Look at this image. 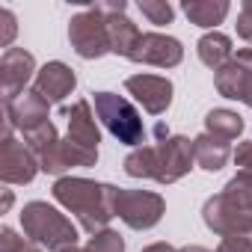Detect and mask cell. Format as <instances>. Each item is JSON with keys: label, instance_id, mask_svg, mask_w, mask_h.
<instances>
[{"label": "cell", "instance_id": "cell-17", "mask_svg": "<svg viewBox=\"0 0 252 252\" xmlns=\"http://www.w3.org/2000/svg\"><path fill=\"white\" fill-rule=\"evenodd\" d=\"M193 152H196V166H202L205 172H220L231 158V143L228 140H220L214 134H199L193 140Z\"/></svg>", "mask_w": 252, "mask_h": 252}, {"label": "cell", "instance_id": "cell-3", "mask_svg": "<svg viewBox=\"0 0 252 252\" xmlns=\"http://www.w3.org/2000/svg\"><path fill=\"white\" fill-rule=\"evenodd\" d=\"M92 110L101 119V125H104V128L122 146L140 149L146 143L143 116H140V110L128 98H125V95H116V92H92Z\"/></svg>", "mask_w": 252, "mask_h": 252}, {"label": "cell", "instance_id": "cell-31", "mask_svg": "<svg viewBox=\"0 0 252 252\" xmlns=\"http://www.w3.org/2000/svg\"><path fill=\"white\" fill-rule=\"evenodd\" d=\"M12 202H15V196H12V190H3V205H0V214H6V211L12 208Z\"/></svg>", "mask_w": 252, "mask_h": 252}, {"label": "cell", "instance_id": "cell-24", "mask_svg": "<svg viewBox=\"0 0 252 252\" xmlns=\"http://www.w3.org/2000/svg\"><path fill=\"white\" fill-rule=\"evenodd\" d=\"M137 9H140L152 24H158V27L172 24V18H175V9H172V3H166V0H140Z\"/></svg>", "mask_w": 252, "mask_h": 252}, {"label": "cell", "instance_id": "cell-18", "mask_svg": "<svg viewBox=\"0 0 252 252\" xmlns=\"http://www.w3.org/2000/svg\"><path fill=\"white\" fill-rule=\"evenodd\" d=\"M196 54H199L202 65H208L214 74H217L222 65H228V63L234 60V48H231V39H228L225 33H217V30L205 33V36L196 42Z\"/></svg>", "mask_w": 252, "mask_h": 252}, {"label": "cell", "instance_id": "cell-13", "mask_svg": "<svg viewBox=\"0 0 252 252\" xmlns=\"http://www.w3.org/2000/svg\"><path fill=\"white\" fill-rule=\"evenodd\" d=\"M48 107H51V104L30 86V89L21 92L15 101L3 104V119L12 125V128H18L21 137H24V134H30V131H36V128H42V125L51 122Z\"/></svg>", "mask_w": 252, "mask_h": 252}, {"label": "cell", "instance_id": "cell-22", "mask_svg": "<svg viewBox=\"0 0 252 252\" xmlns=\"http://www.w3.org/2000/svg\"><path fill=\"white\" fill-rule=\"evenodd\" d=\"M222 193H225L231 202H237V205H243V208L252 211V172L237 169V175L228 178V184L222 187Z\"/></svg>", "mask_w": 252, "mask_h": 252}, {"label": "cell", "instance_id": "cell-23", "mask_svg": "<svg viewBox=\"0 0 252 252\" xmlns=\"http://www.w3.org/2000/svg\"><path fill=\"white\" fill-rule=\"evenodd\" d=\"M83 249L86 252H125V237L113 228H104V231L92 234Z\"/></svg>", "mask_w": 252, "mask_h": 252}, {"label": "cell", "instance_id": "cell-6", "mask_svg": "<svg viewBox=\"0 0 252 252\" xmlns=\"http://www.w3.org/2000/svg\"><path fill=\"white\" fill-rule=\"evenodd\" d=\"M15 128L3 119V137H0V181L3 184H30L39 172V160L24 140H15Z\"/></svg>", "mask_w": 252, "mask_h": 252}, {"label": "cell", "instance_id": "cell-33", "mask_svg": "<svg viewBox=\"0 0 252 252\" xmlns=\"http://www.w3.org/2000/svg\"><path fill=\"white\" fill-rule=\"evenodd\" d=\"M63 252H86V249H80V246H71V249H63Z\"/></svg>", "mask_w": 252, "mask_h": 252}, {"label": "cell", "instance_id": "cell-10", "mask_svg": "<svg viewBox=\"0 0 252 252\" xmlns=\"http://www.w3.org/2000/svg\"><path fill=\"white\" fill-rule=\"evenodd\" d=\"M125 92L134 95V101L149 113V116H160L169 110L172 104V80L160 77V74H131L125 77Z\"/></svg>", "mask_w": 252, "mask_h": 252}, {"label": "cell", "instance_id": "cell-4", "mask_svg": "<svg viewBox=\"0 0 252 252\" xmlns=\"http://www.w3.org/2000/svg\"><path fill=\"white\" fill-rule=\"evenodd\" d=\"M68 42L80 60H101L110 51V33H107V18L98 12V6H86L68 21Z\"/></svg>", "mask_w": 252, "mask_h": 252}, {"label": "cell", "instance_id": "cell-8", "mask_svg": "<svg viewBox=\"0 0 252 252\" xmlns=\"http://www.w3.org/2000/svg\"><path fill=\"white\" fill-rule=\"evenodd\" d=\"M36 57L24 48H9L0 57V92H3V104L15 101L21 92H27L30 80H36Z\"/></svg>", "mask_w": 252, "mask_h": 252}, {"label": "cell", "instance_id": "cell-25", "mask_svg": "<svg viewBox=\"0 0 252 252\" xmlns=\"http://www.w3.org/2000/svg\"><path fill=\"white\" fill-rule=\"evenodd\" d=\"M0 252H42V246L33 243L30 237H21L15 228L3 225L0 228Z\"/></svg>", "mask_w": 252, "mask_h": 252}, {"label": "cell", "instance_id": "cell-32", "mask_svg": "<svg viewBox=\"0 0 252 252\" xmlns=\"http://www.w3.org/2000/svg\"><path fill=\"white\" fill-rule=\"evenodd\" d=\"M178 252H211V249H205V246H196V243H193V246H181Z\"/></svg>", "mask_w": 252, "mask_h": 252}, {"label": "cell", "instance_id": "cell-27", "mask_svg": "<svg viewBox=\"0 0 252 252\" xmlns=\"http://www.w3.org/2000/svg\"><path fill=\"white\" fill-rule=\"evenodd\" d=\"M15 33H18V18H15V12L9 6H3V9H0V48L9 51Z\"/></svg>", "mask_w": 252, "mask_h": 252}, {"label": "cell", "instance_id": "cell-12", "mask_svg": "<svg viewBox=\"0 0 252 252\" xmlns=\"http://www.w3.org/2000/svg\"><path fill=\"white\" fill-rule=\"evenodd\" d=\"M202 220H205V225L214 234L225 237L231 231H240V228L252 225V211L237 205V202H231L225 193H217V196H211L202 205Z\"/></svg>", "mask_w": 252, "mask_h": 252}, {"label": "cell", "instance_id": "cell-19", "mask_svg": "<svg viewBox=\"0 0 252 252\" xmlns=\"http://www.w3.org/2000/svg\"><path fill=\"white\" fill-rule=\"evenodd\" d=\"M181 9L190 18V24H196V27H217V24H222V18L228 15L231 6L225 3V0H184Z\"/></svg>", "mask_w": 252, "mask_h": 252}, {"label": "cell", "instance_id": "cell-1", "mask_svg": "<svg viewBox=\"0 0 252 252\" xmlns=\"http://www.w3.org/2000/svg\"><path fill=\"white\" fill-rule=\"evenodd\" d=\"M51 196L68 214L77 217V225L83 231L98 234V231L110 228V220L116 217L119 187L104 184V181H92V178H80V175H63L51 187Z\"/></svg>", "mask_w": 252, "mask_h": 252}, {"label": "cell", "instance_id": "cell-9", "mask_svg": "<svg viewBox=\"0 0 252 252\" xmlns=\"http://www.w3.org/2000/svg\"><path fill=\"white\" fill-rule=\"evenodd\" d=\"M214 83L222 98L243 101L246 107H252V48L237 51L234 60L214 74Z\"/></svg>", "mask_w": 252, "mask_h": 252}, {"label": "cell", "instance_id": "cell-16", "mask_svg": "<svg viewBox=\"0 0 252 252\" xmlns=\"http://www.w3.org/2000/svg\"><path fill=\"white\" fill-rule=\"evenodd\" d=\"M74 86H77V74H74V68L65 65V63H60V60L45 63V65L39 68L36 80H33V89H36L48 104H60V101H65V98L74 92Z\"/></svg>", "mask_w": 252, "mask_h": 252}, {"label": "cell", "instance_id": "cell-30", "mask_svg": "<svg viewBox=\"0 0 252 252\" xmlns=\"http://www.w3.org/2000/svg\"><path fill=\"white\" fill-rule=\"evenodd\" d=\"M143 252H178V249H175V246H169L166 240H158V243H149Z\"/></svg>", "mask_w": 252, "mask_h": 252}, {"label": "cell", "instance_id": "cell-14", "mask_svg": "<svg viewBox=\"0 0 252 252\" xmlns=\"http://www.w3.org/2000/svg\"><path fill=\"white\" fill-rule=\"evenodd\" d=\"M98 12L107 18V33H110V51L119 54V57H131V51L137 48L140 42V27L125 15V9H128V3L125 0H119V3H95Z\"/></svg>", "mask_w": 252, "mask_h": 252}, {"label": "cell", "instance_id": "cell-2", "mask_svg": "<svg viewBox=\"0 0 252 252\" xmlns=\"http://www.w3.org/2000/svg\"><path fill=\"white\" fill-rule=\"evenodd\" d=\"M21 228L24 234L48 252H63L77 246V225L48 202H27L21 208Z\"/></svg>", "mask_w": 252, "mask_h": 252}, {"label": "cell", "instance_id": "cell-5", "mask_svg": "<svg viewBox=\"0 0 252 252\" xmlns=\"http://www.w3.org/2000/svg\"><path fill=\"white\" fill-rule=\"evenodd\" d=\"M166 214V202L155 190H122L116 196V217L134 228V231H149L155 228Z\"/></svg>", "mask_w": 252, "mask_h": 252}, {"label": "cell", "instance_id": "cell-7", "mask_svg": "<svg viewBox=\"0 0 252 252\" xmlns=\"http://www.w3.org/2000/svg\"><path fill=\"white\" fill-rule=\"evenodd\" d=\"M158 184H175L196 166L193 140L181 134H169L166 140H158Z\"/></svg>", "mask_w": 252, "mask_h": 252}, {"label": "cell", "instance_id": "cell-15", "mask_svg": "<svg viewBox=\"0 0 252 252\" xmlns=\"http://www.w3.org/2000/svg\"><path fill=\"white\" fill-rule=\"evenodd\" d=\"M63 119H65V128L77 146L89 149V152H98V143H101V131H98V122H95V110H92V101L86 98H77L71 107H63Z\"/></svg>", "mask_w": 252, "mask_h": 252}, {"label": "cell", "instance_id": "cell-28", "mask_svg": "<svg viewBox=\"0 0 252 252\" xmlns=\"http://www.w3.org/2000/svg\"><path fill=\"white\" fill-rule=\"evenodd\" d=\"M237 36L252 45V0H243V6L237 12Z\"/></svg>", "mask_w": 252, "mask_h": 252}, {"label": "cell", "instance_id": "cell-26", "mask_svg": "<svg viewBox=\"0 0 252 252\" xmlns=\"http://www.w3.org/2000/svg\"><path fill=\"white\" fill-rule=\"evenodd\" d=\"M217 252H252V225L240 228V231H231L220 240Z\"/></svg>", "mask_w": 252, "mask_h": 252}, {"label": "cell", "instance_id": "cell-20", "mask_svg": "<svg viewBox=\"0 0 252 252\" xmlns=\"http://www.w3.org/2000/svg\"><path fill=\"white\" fill-rule=\"evenodd\" d=\"M205 134H214L220 140H237L243 134V116L228 107H214L205 116Z\"/></svg>", "mask_w": 252, "mask_h": 252}, {"label": "cell", "instance_id": "cell-21", "mask_svg": "<svg viewBox=\"0 0 252 252\" xmlns=\"http://www.w3.org/2000/svg\"><path fill=\"white\" fill-rule=\"evenodd\" d=\"M125 175L131 178H158V152L155 146H140V149H131V155L125 158Z\"/></svg>", "mask_w": 252, "mask_h": 252}, {"label": "cell", "instance_id": "cell-29", "mask_svg": "<svg viewBox=\"0 0 252 252\" xmlns=\"http://www.w3.org/2000/svg\"><path fill=\"white\" fill-rule=\"evenodd\" d=\"M234 166H240L243 172H252V140H243V143H237V149H234Z\"/></svg>", "mask_w": 252, "mask_h": 252}, {"label": "cell", "instance_id": "cell-11", "mask_svg": "<svg viewBox=\"0 0 252 252\" xmlns=\"http://www.w3.org/2000/svg\"><path fill=\"white\" fill-rule=\"evenodd\" d=\"M128 60L131 63H140V65L175 68L184 60V48H181V42L175 36H166V33H143Z\"/></svg>", "mask_w": 252, "mask_h": 252}]
</instances>
